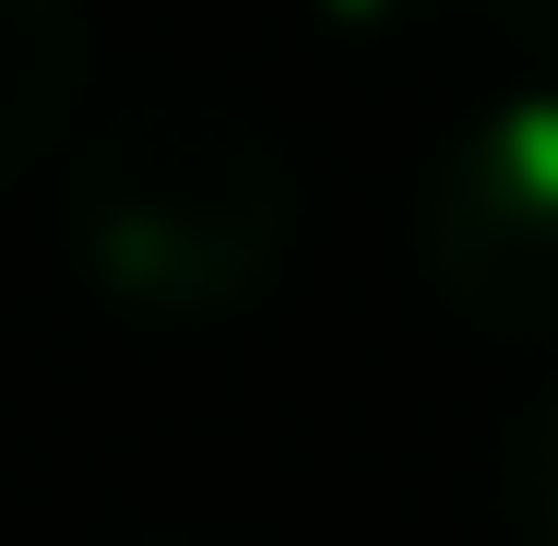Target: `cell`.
<instances>
[{"label": "cell", "mask_w": 558, "mask_h": 546, "mask_svg": "<svg viewBox=\"0 0 558 546\" xmlns=\"http://www.w3.org/2000/svg\"><path fill=\"white\" fill-rule=\"evenodd\" d=\"M286 226H298V167L238 96L155 84L84 131L72 250L155 321H203V310L262 298V274L286 262Z\"/></svg>", "instance_id": "1"}, {"label": "cell", "mask_w": 558, "mask_h": 546, "mask_svg": "<svg viewBox=\"0 0 558 546\" xmlns=\"http://www.w3.org/2000/svg\"><path fill=\"white\" fill-rule=\"evenodd\" d=\"M428 274L487 332L558 344V96H511L428 191Z\"/></svg>", "instance_id": "2"}, {"label": "cell", "mask_w": 558, "mask_h": 546, "mask_svg": "<svg viewBox=\"0 0 558 546\" xmlns=\"http://www.w3.org/2000/svg\"><path fill=\"white\" fill-rule=\"evenodd\" d=\"M84 108V12L72 0H0V179L36 167Z\"/></svg>", "instance_id": "3"}, {"label": "cell", "mask_w": 558, "mask_h": 546, "mask_svg": "<svg viewBox=\"0 0 558 546\" xmlns=\"http://www.w3.org/2000/svg\"><path fill=\"white\" fill-rule=\"evenodd\" d=\"M499 511L523 546H558V392H535L499 439Z\"/></svg>", "instance_id": "4"}, {"label": "cell", "mask_w": 558, "mask_h": 546, "mask_svg": "<svg viewBox=\"0 0 558 546\" xmlns=\"http://www.w3.org/2000/svg\"><path fill=\"white\" fill-rule=\"evenodd\" d=\"M322 12H333V24H416L428 0H322Z\"/></svg>", "instance_id": "5"}, {"label": "cell", "mask_w": 558, "mask_h": 546, "mask_svg": "<svg viewBox=\"0 0 558 546\" xmlns=\"http://www.w3.org/2000/svg\"><path fill=\"white\" fill-rule=\"evenodd\" d=\"M499 24H523V36H558V0H499Z\"/></svg>", "instance_id": "6"}, {"label": "cell", "mask_w": 558, "mask_h": 546, "mask_svg": "<svg viewBox=\"0 0 558 546\" xmlns=\"http://www.w3.org/2000/svg\"><path fill=\"white\" fill-rule=\"evenodd\" d=\"M143 546H179V535H143Z\"/></svg>", "instance_id": "7"}]
</instances>
